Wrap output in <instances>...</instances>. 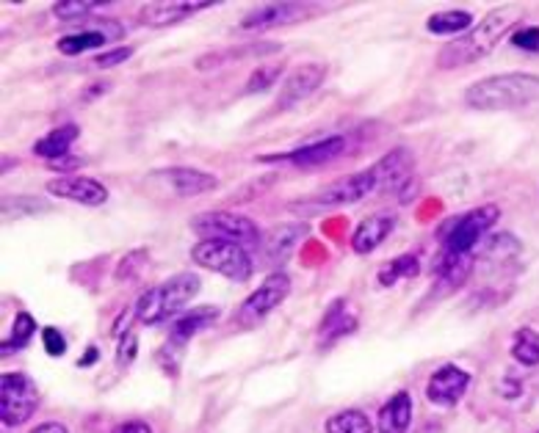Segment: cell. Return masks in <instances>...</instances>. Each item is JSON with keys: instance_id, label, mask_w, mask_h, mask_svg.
I'll return each mask as SVG.
<instances>
[{"instance_id": "obj_1", "label": "cell", "mask_w": 539, "mask_h": 433, "mask_svg": "<svg viewBox=\"0 0 539 433\" xmlns=\"http://www.w3.org/2000/svg\"><path fill=\"white\" fill-rule=\"evenodd\" d=\"M520 17H523L520 6H498V9H493L476 28L465 31V34L456 36L453 42H448L440 50L437 66L440 69H456V66H468V64L490 55L493 47L506 36V31L520 23Z\"/></svg>"}, {"instance_id": "obj_2", "label": "cell", "mask_w": 539, "mask_h": 433, "mask_svg": "<svg viewBox=\"0 0 539 433\" xmlns=\"http://www.w3.org/2000/svg\"><path fill=\"white\" fill-rule=\"evenodd\" d=\"M539 100V75L506 72L476 80L465 92V106L473 111H509Z\"/></svg>"}, {"instance_id": "obj_3", "label": "cell", "mask_w": 539, "mask_h": 433, "mask_svg": "<svg viewBox=\"0 0 539 433\" xmlns=\"http://www.w3.org/2000/svg\"><path fill=\"white\" fill-rule=\"evenodd\" d=\"M199 277L197 274H178L167 282H161L158 287L147 290L138 304H136V317L144 326H156L164 317L180 312L197 293H199Z\"/></svg>"}, {"instance_id": "obj_4", "label": "cell", "mask_w": 539, "mask_h": 433, "mask_svg": "<svg viewBox=\"0 0 539 433\" xmlns=\"http://www.w3.org/2000/svg\"><path fill=\"white\" fill-rule=\"evenodd\" d=\"M501 210L495 205H482L462 218H453L442 229V259H462L473 257V248L484 237V232L498 221Z\"/></svg>"}, {"instance_id": "obj_5", "label": "cell", "mask_w": 539, "mask_h": 433, "mask_svg": "<svg viewBox=\"0 0 539 433\" xmlns=\"http://www.w3.org/2000/svg\"><path fill=\"white\" fill-rule=\"evenodd\" d=\"M194 263L216 271L233 282H247L252 277V259L249 251H244V246L229 243V240H199L191 248Z\"/></svg>"}, {"instance_id": "obj_6", "label": "cell", "mask_w": 539, "mask_h": 433, "mask_svg": "<svg viewBox=\"0 0 539 433\" xmlns=\"http://www.w3.org/2000/svg\"><path fill=\"white\" fill-rule=\"evenodd\" d=\"M191 229L197 235H202V240H229V243H258L260 240V229L255 221H249L247 216L239 213H202L191 218Z\"/></svg>"}, {"instance_id": "obj_7", "label": "cell", "mask_w": 539, "mask_h": 433, "mask_svg": "<svg viewBox=\"0 0 539 433\" xmlns=\"http://www.w3.org/2000/svg\"><path fill=\"white\" fill-rule=\"evenodd\" d=\"M39 403V389L36 384L23 376V373H6L0 378V419L4 425L15 428L31 419Z\"/></svg>"}, {"instance_id": "obj_8", "label": "cell", "mask_w": 539, "mask_h": 433, "mask_svg": "<svg viewBox=\"0 0 539 433\" xmlns=\"http://www.w3.org/2000/svg\"><path fill=\"white\" fill-rule=\"evenodd\" d=\"M379 188V180H376V171L368 168V171H360V175H351V177H343L338 183H332L330 188H324L321 194L310 196L307 199V205L313 207H330V205H351V202H360L365 199L368 194H373Z\"/></svg>"}, {"instance_id": "obj_9", "label": "cell", "mask_w": 539, "mask_h": 433, "mask_svg": "<svg viewBox=\"0 0 539 433\" xmlns=\"http://www.w3.org/2000/svg\"><path fill=\"white\" fill-rule=\"evenodd\" d=\"M290 293V279L288 274H271L244 304H241V312H239V320L241 323H258L263 320L271 309H277Z\"/></svg>"}, {"instance_id": "obj_10", "label": "cell", "mask_w": 539, "mask_h": 433, "mask_svg": "<svg viewBox=\"0 0 539 433\" xmlns=\"http://www.w3.org/2000/svg\"><path fill=\"white\" fill-rule=\"evenodd\" d=\"M468 387H471V376L465 370L456 365H445L429 378L426 398L437 406H453L465 398Z\"/></svg>"}, {"instance_id": "obj_11", "label": "cell", "mask_w": 539, "mask_h": 433, "mask_svg": "<svg viewBox=\"0 0 539 433\" xmlns=\"http://www.w3.org/2000/svg\"><path fill=\"white\" fill-rule=\"evenodd\" d=\"M327 77V66L321 64H304L296 72H290L282 83V95H280V108H290L301 103L304 97H310Z\"/></svg>"}, {"instance_id": "obj_12", "label": "cell", "mask_w": 539, "mask_h": 433, "mask_svg": "<svg viewBox=\"0 0 539 433\" xmlns=\"http://www.w3.org/2000/svg\"><path fill=\"white\" fill-rule=\"evenodd\" d=\"M47 191H50L53 196H61V199H69V202H78V205H86V207L106 205V199H108L106 186H100V183L92 180V177H61V180L47 183Z\"/></svg>"}, {"instance_id": "obj_13", "label": "cell", "mask_w": 539, "mask_h": 433, "mask_svg": "<svg viewBox=\"0 0 539 433\" xmlns=\"http://www.w3.org/2000/svg\"><path fill=\"white\" fill-rule=\"evenodd\" d=\"M156 180H164L167 188H172L180 196H199V194H210L219 188V180L213 175H205V171L197 168H164L152 175Z\"/></svg>"}, {"instance_id": "obj_14", "label": "cell", "mask_w": 539, "mask_h": 433, "mask_svg": "<svg viewBox=\"0 0 539 433\" xmlns=\"http://www.w3.org/2000/svg\"><path fill=\"white\" fill-rule=\"evenodd\" d=\"M307 15L304 4H269V6H258L252 9L244 20L241 28L247 31H263V28H277V25H288L296 23Z\"/></svg>"}, {"instance_id": "obj_15", "label": "cell", "mask_w": 539, "mask_h": 433, "mask_svg": "<svg viewBox=\"0 0 539 433\" xmlns=\"http://www.w3.org/2000/svg\"><path fill=\"white\" fill-rule=\"evenodd\" d=\"M343 149H346V138L343 136H330V138H321V141H313V144H304V146H299L288 155L263 157V160H285V163H293V166H319V163H327V160L338 157Z\"/></svg>"}, {"instance_id": "obj_16", "label": "cell", "mask_w": 539, "mask_h": 433, "mask_svg": "<svg viewBox=\"0 0 539 433\" xmlns=\"http://www.w3.org/2000/svg\"><path fill=\"white\" fill-rule=\"evenodd\" d=\"M393 227H396V218H393L391 213H376V216L365 218V221L354 229V235H351V248H354L357 254L373 251L376 246H381L384 240H388V235L393 232Z\"/></svg>"}, {"instance_id": "obj_17", "label": "cell", "mask_w": 539, "mask_h": 433, "mask_svg": "<svg viewBox=\"0 0 539 433\" xmlns=\"http://www.w3.org/2000/svg\"><path fill=\"white\" fill-rule=\"evenodd\" d=\"M208 6H213V4H199V0H197V4H191V0H164V4H147L141 9V23L161 28V25L178 23V20H183V17L199 12V9H208Z\"/></svg>"}, {"instance_id": "obj_18", "label": "cell", "mask_w": 539, "mask_h": 433, "mask_svg": "<svg viewBox=\"0 0 539 433\" xmlns=\"http://www.w3.org/2000/svg\"><path fill=\"white\" fill-rule=\"evenodd\" d=\"M410 419H412V400L407 392H399L379 408L376 428L379 433H407Z\"/></svg>"}, {"instance_id": "obj_19", "label": "cell", "mask_w": 539, "mask_h": 433, "mask_svg": "<svg viewBox=\"0 0 539 433\" xmlns=\"http://www.w3.org/2000/svg\"><path fill=\"white\" fill-rule=\"evenodd\" d=\"M410 168H412V155L407 149H396L373 166L379 186H388V188H399L402 183H407Z\"/></svg>"}, {"instance_id": "obj_20", "label": "cell", "mask_w": 539, "mask_h": 433, "mask_svg": "<svg viewBox=\"0 0 539 433\" xmlns=\"http://www.w3.org/2000/svg\"><path fill=\"white\" fill-rule=\"evenodd\" d=\"M216 317H219V309H216V307H197V309H191V312H183V315L175 317V323H172V345L183 348V345H186L197 331H202L205 326H210Z\"/></svg>"}, {"instance_id": "obj_21", "label": "cell", "mask_w": 539, "mask_h": 433, "mask_svg": "<svg viewBox=\"0 0 539 433\" xmlns=\"http://www.w3.org/2000/svg\"><path fill=\"white\" fill-rule=\"evenodd\" d=\"M304 235H307V227H304V224H285V227L271 229V235L266 237V257L271 259V263L288 259L290 248H293Z\"/></svg>"}, {"instance_id": "obj_22", "label": "cell", "mask_w": 539, "mask_h": 433, "mask_svg": "<svg viewBox=\"0 0 539 433\" xmlns=\"http://www.w3.org/2000/svg\"><path fill=\"white\" fill-rule=\"evenodd\" d=\"M75 138H78V127H75V125H64V127L47 133L42 141H36V144H34V152L53 163V160L66 157V152H69V146H72Z\"/></svg>"}, {"instance_id": "obj_23", "label": "cell", "mask_w": 539, "mask_h": 433, "mask_svg": "<svg viewBox=\"0 0 539 433\" xmlns=\"http://www.w3.org/2000/svg\"><path fill=\"white\" fill-rule=\"evenodd\" d=\"M357 328V317L349 312V301H335L330 307V312L324 315V323H321V339L324 342H335L338 337L349 334Z\"/></svg>"}, {"instance_id": "obj_24", "label": "cell", "mask_w": 539, "mask_h": 433, "mask_svg": "<svg viewBox=\"0 0 539 433\" xmlns=\"http://www.w3.org/2000/svg\"><path fill=\"white\" fill-rule=\"evenodd\" d=\"M418 257L415 254H404V257H396L393 263H384L379 268V285L381 287H393L396 282L402 279H412L418 274Z\"/></svg>"}, {"instance_id": "obj_25", "label": "cell", "mask_w": 539, "mask_h": 433, "mask_svg": "<svg viewBox=\"0 0 539 433\" xmlns=\"http://www.w3.org/2000/svg\"><path fill=\"white\" fill-rule=\"evenodd\" d=\"M108 39H114V36L106 34V31H81V34H69V36L58 39V50L64 55H78V53L103 47Z\"/></svg>"}, {"instance_id": "obj_26", "label": "cell", "mask_w": 539, "mask_h": 433, "mask_svg": "<svg viewBox=\"0 0 539 433\" xmlns=\"http://www.w3.org/2000/svg\"><path fill=\"white\" fill-rule=\"evenodd\" d=\"M471 25H473L471 12H459V9H453V12H437L426 23V28L432 34H459V36H462V31H468Z\"/></svg>"}, {"instance_id": "obj_27", "label": "cell", "mask_w": 539, "mask_h": 433, "mask_svg": "<svg viewBox=\"0 0 539 433\" xmlns=\"http://www.w3.org/2000/svg\"><path fill=\"white\" fill-rule=\"evenodd\" d=\"M512 357L520 365H525V368H536L539 365V334L534 328H520L514 334Z\"/></svg>"}, {"instance_id": "obj_28", "label": "cell", "mask_w": 539, "mask_h": 433, "mask_svg": "<svg viewBox=\"0 0 539 433\" xmlns=\"http://www.w3.org/2000/svg\"><path fill=\"white\" fill-rule=\"evenodd\" d=\"M327 433H371V419L362 411L349 408L327 419Z\"/></svg>"}, {"instance_id": "obj_29", "label": "cell", "mask_w": 539, "mask_h": 433, "mask_svg": "<svg viewBox=\"0 0 539 433\" xmlns=\"http://www.w3.org/2000/svg\"><path fill=\"white\" fill-rule=\"evenodd\" d=\"M95 9H106V4H100V0H61V4L53 6V15L61 20H78Z\"/></svg>"}, {"instance_id": "obj_30", "label": "cell", "mask_w": 539, "mask_h": 433, "mask_svg": "<svg viewBox=\"0 0 539 433\" xmlns=\"http://www.w3.org/2000/svg\"><path fill=\"white\" fill-rule=\"evenodd\" d=\"M36 331V320L28 315V312H20L17 317H15V328H12V342H6L4 345V351L9 354L12 348H25L28 345V339H31V334Z\"/></svg>"}, {"instance_id": "obj_31", "label": "cell", "mask_w": 539, "mask_h": 433, "mask_svg": "<svg viewBox=\"0 0 539 433\" xmlns=\"http://www.w3.org/2000/svg\"><path fill=\"white\" fill-rule=\"evenodd\" d=\"M282 75V66L274 64V66H260L249 75V83H247V95H258V92H266L271 83H277Z\"/></svg>"}, {"instance_id": "obj_32", "label": "cell", "mask_w": 539, "mask_h": 433, "mask_svg": "<svg viewBox=\"0 0 539 433\" xmlns=\"http://www.w3.org/2000/svg\"><path fill=\"white\" fill-rule=\"evenodd\" d=\"M42 342H45V351L50 354V357H64V351H66V339H64V334L58 331V328H45L42 331Z\"/></svg>"}, {"instance_id": "obj_33", "label": "cell", "mask_w": 539, "mask_h": 433, "mask_svg": "<svg viewBox=\"0 0 539 433\" xmlns=\"http://www.w3.org/2000/svg\"><path fill=\"white\" fill-rule=\"evenodd\" d=\"M512 45L520 47V50H528V53H536L539 50V28H520L512 34Z\"/></svg>"}, {"instance_id": "obj_34", "label": "cell", "mask_w": 539, "mask_h": 433, "mask_svg": "<svg viewBox=\"0 0 539 433\" xmlns=\"http://www.w3.org/2000/svg\"><path fill=\"white\" fill-rule=\"evenodd\" d=\"M136 351H138V339H136V334H125V337H122V342H119V354H117L119 365H122V368L133 365Z\"/></svg>"}, {"instance_id": "obj_35", "label": "cell", "mask_w": 539, "mask_h": 433, "mask_svg": "<svg viewBox=\"0 0 539 433\" xmlns=\"http://www.w3.org/2000/svg\"><path fill=\"white\" fill-rule=\"evenodd\" d=\"M130 55H133V50H130V47H117V50H111V53L97 55V58H95V64H97V66H114V64L127 61Z\"/></svg>"}, {"instance_id": "obj_36", "label": "cell", "mask_w": 539, "mask_h": 433, "mask_svg": "<svg viewBox=\"0 0 539 433\" xmlns=\"http://www.w3.org/2000/svg\"><path fill=\"white\" fill-rule=\"evenodd\" d=\"M114 433H152V430H149L147 422H125V425H119Z\"/></svg>"}, {"instance_id": "obj_37", "label": "cell", "mask_w": 539, "mask_h": 433, "mask_svg": "<svg viewBox=\"0 0 539 433\" xmlns=\"http://www.w3.org/2000/svg\"><path fill=\"white\" fill-rule=\"evenodd\" d=\"M78 163H81L78 157H69V155H66V157H61V160H53V163H47V166H50V168H56V171H61V168H64V171H69V168H75Z\"/></svg>"}, {"instance_id": "obj_38", "label": "cell", "mask_w": 539, "mask_h": 433, "mask_svg": "<svg viewBox=\"0 0 539 433\" xmlns=\"http://www.w3.org/2000/svg\"><path fill=\"white\" fill-rule=\"evenodd\" d=\"M31 433H69L61 422H45V425H39V428H34Z\"/></svg>"}, {"instance_id": "obj_39", "label": "cell", "mask_w": 539, "mask_h": 433, "mask_svg": "<svg viewBox=\"0 0 539 433\" xmlns=\"http://www.w3.org/2000/svg\"><path fill=\"white\" fill-rule=\"evenodd\" d=\"M95 359H97V351H95V348H89V354H86L78 365H81V368H89V365H95Z\"/></svg>"}]
</instances>
